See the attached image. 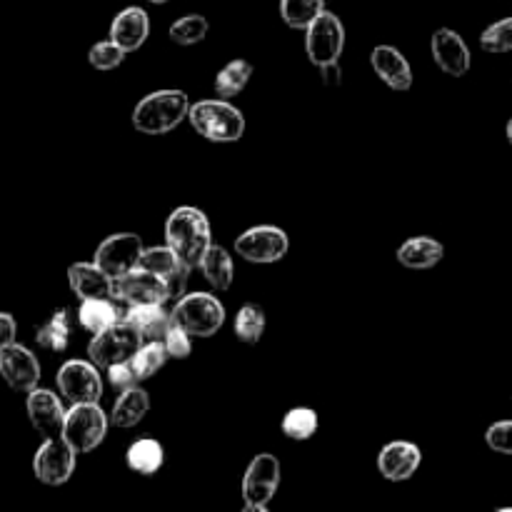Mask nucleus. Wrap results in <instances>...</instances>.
Segmentation results:
<instances>
[{
  "label": "nucleus",
  "mask_w": 512,
  "mask_h": 512,
  "mask_svg": "<svg viewBox=\"0 0 512 512\" xmlns=\"http://www.w3.org/2000/svg\"><path fill=\"white\" fill-rule=\"evenodd\" d=\"M88 60L95 70H115L125 60V50L115 40H103L90 48Z\"/></svg>",
  "instance_id": "c9c22d12"
},
{
  "label": "nucleus",
  "mask_w": 512,
  "mask_h": 512,
  "mask_svg": "<svg viewBox=\"0 0 512 512\" xmlns=\"http://www.w3.org/2000/svg\"><path fill=\"white\" fill-rule=\"evenodd\" d=\"M25 410H28L30 425H33L43 438H60V435H63L65 408L53 390H30L28 400H25Z\"/></svg>",
  "instance_id": "2eb2a0df"
},
{
  "label": "nucleus",
  "mask_w": 512,
  "mask_h": 512,
  "mask_svg": "<svg viewBox=\"0 0 512 512\" xmlns=\"http://www.w3.org/2000/svg\"><path fill=\"white\" fill-rule=\"evenodd\" d=\"M78 320L88 333L100 335L118 323V310L110 303V298H88L80 303Z\"/></svg>",
  "instance_id": "393cba45"
},
{
  "label": "nucleus",
  "mask_w": 512,
  "mask_h": 512,
  "mask_svg": "<svg viewBox=\"0 0 512 512\" xmlns=\"http://www.w3.org/2000/svg\"><path fill=\"white\" fill-rule=\"evenodd\" d=\"M250 75H253V65H250L248 60H230V63L220 70L218 78H215V93L225 100L235 98V95L243 93L245 85L250 83Z\"/></svg>",
  "instance_id": "c85d7f7f"
},
{
  "label": "nucleus",
  "mask_w": 512,
  "mask_h": 512,
  "mask_svg": "<svg viewBox=\"0 0 512 512\" xmlns=\"http://www.w3.org/2000/svg\"><path fill=\"white\" fill-rule=\"evenodd\" d=\"M60 395L68 400L70 405L78 403H100L103 398V380H100L98 365L93 360H68L60 365L58 375H55Z\"/></svg>",
  "instance_id": "1a4fd4ad"
},
{
  "label": "nucleus",
  "mask_w": 512,
  "mask_h": 512,
  "mask_svg": "<svg viewBox=\"0 0 512 512\" xmlns=\"http://www.w3.org/2000/svg\"><path fill=\"white\" fill-rule=\"evenodd\" d=\"M420 463H423V453L415 443L408 440H395L388 443L378 455V470L383 478L393 480V483H403L418 473Z\"/></svg>",
  "instance_id": "a211bd4d"
},
{
  "label": "nucleus",
  "mask_w": 512,
  "mask_h": 512,
  "mask_svg": "<svg viewBox=\"0 0 512 512\" xmlns=\"http://www.w3.org/2000/svg\"><path fill=\"white\" fill-rule=\"evenodd\" d=\"M75 455L78 453L63 435L60 438H45V443L40 445L33 458L35 478L43 485H50V488L65 485L75 470Z\"/></svg>",
  "instance_id": "9b49d317"
},
{
  "label": "nucleus",
  "mask_w": 512,
  "mask_h": 512,
  "mask_svg": "<svg viewBox=\"0 0 512 512\" xmlns=\"http://www.w3.org/2000/svg\"><path fill=\"white\" fill-rule=\"evenodd\" d=\"M15 333H18V325L10 313H0V348L15 343Z\"/></svg>",
  "instance_id": "ea45409f"
},
{
  "label": "nucleus",
  "mask_w": 512,
  "mask_h": 512,
  "mask_svg": "<svg viewBox=\"0 0 512 512\" xmlns=\"http://www.w3.org/2000/svg\"><path fill=\"white\" fill-rule=\"evenodd\" d=\"M370 63H373V70L388 88L398 90V93L413 88V70H410L408 58L393 45H378L370 53Z\"/></svg>",
  "instance_id": "6ab92c4d"
},
{
  "label": "nucleus",
  "mask_w": 512,
  "mask_h": 512,
  "mask_svg": "<svg viewBox=\"0 0 512 512\" xmlns=\"http://www.w3.org/2000/svg\"><path fill=\"white\" fill-rule=\"evenodd\" d=\"M113 298L123 300L128 305H165L168 300H173V293H170V285L160 275L138 265L128 275L115 280Z\"/></svg>",
  "instance_id": "9d476101"
},
{
  "label": "nucleus",
  "mask_w": 512,
  "mask_h": 512,
  "mask_svg": "<svg viewBox=\"0 0 512 512\" xmlns=\"http://www.w3.org/2000/svg\"><path fill=\"white\" fill-rule=\"evenodd\" d=\"M140 268L150 270V273L160 275L165 283L170 285V293H173V300L183 298L185 285H188L190 270L178 255L173 253L170 245H155V248H145L143 255H140Z\"/></svg>",
  "instance_id": "dca6fc26"
},
{
  "label": "nucleus",
  "mask_w": 512,
  "mask_h": 512,
  "mask_svg": "<svg viewBox=\"0 0 512 512\" xmlns=\"http://www.w3.org/2000/svg\"><path fill=\"white\" fill-rule=\"evenodd\" d=\"M443 255H445L443 243L420 235V238H410L400 245L398 263L410 270H428L433 268V265H438L440 260H443Z\"/></svg>",
  "instance_id": "b1692460"
},
{
  "label": "nucleus",
  "mask_w": 512,
  "mask_h": 512,
  "mask_svg": "<svg viewBox=\"0 0 512 512\" xmlns=\"http://www.w3.org/2000/svg\"><path fill=\"white\" fill-rule=\"evenodd\" d=\"M0 375L15 393H30L38 388L40 363L25 345L10 343L0 348Z\"/></svg>",
  "instance_id": "4468645a"
},
{
  "label": "nucleus",
  "mask_w": 512,
  "mask_h": 512,
  "mask_svg": "<svg viewBox=\"0 0 512 512\" xmlns=\"http://www.w3.org/2000/svg\"><path fill=\"white\" fill-rule=\"evenodd\" d=\"M148 410H150L148 393H145L143 388H138V385H133V388L123 390V393L118 395V400H115L113 413H110V425L123 430L135 428V425L148 415Z\"/></svg>",
  "instance_id": "5701e85b"
},
{
  "label": "nucleus",
  "mask_w": 512,
  "mask_h": 512,
  "mask_svg": "<svg viewBox=\"0 0 512 512\" xmlns=\"http://www.w3.org/2000/svg\"><path fill=\"white\" fill-rule=\"evenodd\" d=\"M190 338H193V335H190L188 330H183L180 325H175V323L170 325L168 333H165V338H163L165 350H168V358H175V360L188 358L190 350H193Z\"/></svg>",
  "instance_id": "e433bc0d"
},
{
  "label": "nucleus",
  "mask_w": 512,
  "mask_h": 512,
  "mask_svg": "<svg viewBox=\"0 0 512 512\" xmlns=\"http://www.w3.org/2000/svg\"><path fill=\"white\" fill-rule=\"evenodd\" d=\"M143 343V335L128 320H118L110 330L93 335V340L88 345V355L98 368L108 370L110 365L125 363V360L133 358Z\"/></svg>",
  "instance_id": "423d86ee"
},
{
  "label": "nucleus",
  "mask_w": 512,
  "mask_h": 512,
  "mask_svg": "<svg viewBox=\"0 0 512 512\" xmlns=\"http://www.w3.org/2000/svg\"><path fill=\"white\" fill-rule=\"evenodd\" d=\"M143 250V240L135 233H115L98 245V250H95V263L110 278L118 280L123 275H128L130 270L138 268Z\"/></svg>",
  "instance_id": "ddd939ff"
},
{
  "label": "nucleus",
  "mask_w": 512,
  "mask_h": 512,
  "mask_svg": "<svg viewBox=\"0 0 512 512\" xmlns=\"http://www.w3.org/2000/svg\"><path fill=\"white\" fill-rule=\"evenodd\" d=\"M485 443L495 453L512 455V420H500V423L490 425L485 433Z\"/></svg>",
  "instance_id": "4c0bfd02"
},
{
  "label": "nucleus",
  "mask_w": 512,
  "mask_h": 512,
  "mask_svg": "<svg viewBox=\"0 0 512 512\" xmlns=\"http://www.w3.org/2000/svg\"><path fill=\"white\" fill-rule=\"evenodd\" d=\"M345 48V28L343 20L335 13H323L305 28V53L310 63L323 68L328 63H338Z\"/></svg>",
  "instance_id": "0eeeda50"
},
{
  "label": "nucleus",
  "mask_w": 512,
  "mask_h": 512,
  "mask_svg": "<svg viewBox=\"0 0 512 512\" xmlns=\"http://www.w3.org/2000/svg\"><path fill=\"white\" fill-rule=\"evenodd\" d=\"M290 243L285 230L275 228V225H258V228H250L235 240V253L240 258L250 260V263H278L285 258Z\"/></svg>",
  "instance_id": "f8f14e48"
},
{
  "label": "nucleus",
  "mask_w": 512,
  "mask_h": 512,
  "mask_svg": "<svg viewBox=\"0 0 512 512\" xmlns=\"http://www.w3.org/2000/svg\"><path fill=\"white\" fill-rule=\"evenodd\" d=\"M35 340H38L40 348L53 350V353H63L70 343V313L68 308H60L45 320L43 325L35 333Z\"/></svg>",
  "instance_id": "cd10ccee"
},
{
  "label": "nucleus",
  "mask_w": 512,
  "mask_h": 512,
  "mask_svg": "<svg viewBox=\"0 0 512 512\" xmlns=\"http://www.w3.org/2000/svg\"><path fill=\"white\" fill-rule=\"evenodd\" d=\"M165 240L188 268H200V260L213 245V233L203 210L183 205L165 220Z\"/></svg>",
  "instance_id": "f257e3e1"
},
{
  "label": "nucleus",
  "mask_w": 512,
  "mask_h": 512,
  "mask_svg": "<svg viewBox=\"0 0 512 512\" xmlns=\"http://www.w3.org/2000/svg\"><path fill=\"white\" fill-rule=\"evenodd\" d=\"M150 3H153V5H163V3H168V0H150Z\"/></svg>",
  "instance_id": "37998d69"
},
{
  "label": "nucleus",
  "mask_w": 512,
  "mask_h": 512,
  "mask_svg": "<svg viewBox=\"0 0 512 512\" xmlns=\"http://www.w3.org/2000/svg\"><path fill=\"white\" fill-rule=\"evenodd\" d=\"M108 380H110V385H113L115 390H120V393H123V390L133 388V385L138 383V375H135L133 363H130V360H125V363L110 365Z\"/></svg>",
  "instance_id": "58836bf2"
},
{
  "label": "nucleus",
  "mask_w": 512,
  "mask_h": 512,
  "mask_svg": "<svg viewBox=\"0 0 512 512\" xmlns=\"http://www.w3.org/2000/svg\"><path fill=\"white\" fill-rule=\"evenodd\" d=\"M110 418L100 410V403H78L65 413L63 438L73 445L75 453H90L105 440Z\"/></svg>",
  "instance_id": "39448f33"
},
{
  "label": "nucleus",
  "mask_w": 512,
  "mask_h": 512,
  "mask_svg": "<svg viewBox=\"0 0 512 512\" xmlns=\"http://www.w3.org/2000/svg\"><path fill=\"white\" fill-rule=\"evenodd\" d=\"M208 30V18H203V15H183V18L170 25V40L178 45H195L205 40Z\"/></svg>",
  "instance_id": "72a5a7b5"
},
{
  "label": "nucleus",
  "mask_w": 512,
  "mask_h": 512,
  "mask_svg": "<svg viewBox=\"0 0 512 512\" xmlns=\"http://www.w3.org/2000/svg\"><path fill=\"white\" fill-rule=\"evenodd\" d=\"M165 360H168V350H165L163 340H148V343L140 345L138 353L130 358L135 375H138V383L140 380L153 378V375L163 368Z\"/></svg>",
  "instance_id": "c756f323"
},
{
  "label": "nucleus",
  "mask_w": 512,
  "mask_h": 512,
  "mask_svg": "<svg viewBox=\"0 0 512 512\" xmlns=\"http://www.w3.org/2000/svg\"><path fill=\"white\" fill-rule=\"evenodd\" d=\"M150 35V18L143 8L138 5H130V8L120 10L115 15L113 25H110V40L120 45L125 53H133L140 45L148 40Z\"/></svg>",
  "instance_id": "aec40b11"
},
{
  "label": "nucleus",
  "mask_w": 512,
  "mask_h": 512,
  "mask_svg": "<svg viewBox=\"0 0 512 512\" xmlns=\"http://www.w3.org/2000/svg\"><path fill=\"white\" fill-rule=\"evenodd\" d=\"M325 10V0H280V15L295 30H305Z\"/></svg>",
  "instance_id": "7c9ffc66"
},
{
  "label": "nucleus",
  "mask_w": 512,
  "mask_h": 512,
  "mask_svg": "<svg viewBox=\"0 0 512 512\" xmlns=\"http://www.w3.org/2000/svg\"><path fill=\"white\" fill-rule=\"evenodd\" d=\"M125 460H128V468L133 470V473L150 478V475H155L160 468H163V460H165L163 445L153 438H140L130 445Z\"/></svg>",
  "instance_id": "a878e982"
},
{
  "label": "nucleus",
  "mask_w": 512,
  "mask_h": 512,
  "mask_svg": "<svg viewBox=\"0 0 512 512\" xmlns=\"http://www.w3.org/2000/svg\"><path fill=\"white\" fill-rule=\"evenodd\" d=\"M188 113L190 100L183 90H155L135 105L133 125L143 135H165L178 128Z\"/></svg>",
  "instance_id": "f03ea898"
},
{
  "label": "nucleus",
  "mask_w": 512,
  "mask_h": 512,
  "mask_svg": "<svg viewBox=\"0 0 512 512\" xmlns=\"http://www.w3.org/2000/svg\"><path fill=\"white\" fill-rule=\"evenodd\" d=\"M130 325L143 335V340H163L168 328L173 325V313L165 310V305H130L125 315Z\"/></svg>",
  "instance_id": "4be33fe9"
},
{
  "label": "nucleus",
  "mask_w": 512,
  "mask_h": 512,
  "mask_svg": "<svg viewBox=\"0 0 512 512\" xmlns=\"http://www.w3.org/2000/svg\"><path fill=\"white\" fill-rule=\"evenodd\" d=\"M280 485V463L275 455L260 453L248 465L243 478L245 512H268L270 500L275 498Z\"/></svg>",
  "instance_id": "6e6552de"
},
{
  "label": "nucleus",
  "mask_w": 512,
  "mask_h": 512,
  "mask_svg": "<svg viewBox=\"0 0 512 512\" xmlns=\"http://www.w3.org/2000/svg\"><path fill=\"white\" fill-rule=\"evenodd\" d=\"M480 45L488 53H510L512 50V18H503L483 30Z\"/></svg>",
  "instance_id": "f704fd0d"
},
{
  "label": "nucleus",
  "mask_w": 512,
  "mask_h": 512,
  "mask_svg": "<svg viewBox=\"0 0 512 512\" xmlns=\"http://www.w3.org/2000/svg\"><path fill=\"white\" fill-rule=\"evenodd\" d=\"M68 283L70 290L78 295L80 300L88 298H113V283L115 280L100 268L98 263H73L68 268Z\"/></svg>",
  "instance_id": "412c9836"
},
{
  "label": "nucleus",
  "mask_w": 512,
  "mask_h": 512,
  "mask_svg": "<svg viewBox=\"0 0 512 512\" xmlns=\"http://www.w3.org/2000/svg\"><path fill=\"white\" fill-rule=\"evenodd\" d=\"M505 135H508V140H510V145H512V118L508 120V128H505Z\"/></svg>",
  "instance_id": "79ce46f5"
},
{
  "label": "nucleus",
  "mask_w": 512,
  "mask_h": 512,
  "mask_svg": "<svg viewBox=\"0 0 512 512\" xmlns=\"http://www.w3.org/2000/svg\"><path fill=\"white\" fill-rule=\"evenodd\" d=\"M265 333V313L260 305L245 303L235 315V335L245 345H255Z\"/></svg>",
  "instance_id": "2f4dec72"
},
{
  "label": "nucleus",
  "mask_w": 512,
  "mask_h": 512,
  "mask_svg": "<svg viewBox=\"0 0 512 512\" xmlns=\"http://www.w3.org/2000/svg\"><path fill=\"white\" fill-rule=\"evenodd\" d=\"M188 120L195 133L213 143H235L245 133L243 113L225 98L200 100V103L190 105Z\"/></svg>",
  "instance_id": "7ed1b4c3"
},
{
  "label": "nucleus",
  "mask_w": 512,
  "mask_h": 512,
  "mask_svg": "<svg viewBox=\"0 0 512 512\" xmlns=\"http://www.w3.org/2000/svg\"><path fill=\"white\" fill-rule=\"evenodd\" d=\"M200 270H203V275L215 290H228L233 285V258L220 245H210L208 253L200 260Z\"/></svg>",
  "instance_id": "bb28decb"
},
{
  "label": "nucleus",
  "mask_w": 512,
  "mask_h": 512,
  "mask_svg": "<svg viewBox=\"0 0 512 512\" xmlns=\"http://www.w3.org/2000/svg\"><path fill=\"white\" fill-rule=\"evenodd\" d=\"M283 433L290 440H310L318 433V413L313 408H293L283 418Z\"/></svg>",
  "instance_id": "473e14b6"
},
{
  "label": "nucleus",
  "mask_w": 512,
  "mask_h": 512,
  "mask_svg": "<svg viewBox=\"0 0 512 512\" xmlns=\"http://www.w3.org/2000/svg\"><path fill=\"white\" fill-rule=\"evenodd\" d=\"M320 78H323V83L328 85V88H338L340 83H343V70H340V60L338 63H328L320 68Z\"/></svg>",
  "instance_id": "a19ab883"
},
{
  "label": "nucleus",
  "mask_w": 512,
  "mask_h": 512,
  "mask_svg": "<svg viewBox=\"0 0 512 512\" xmlns=\"http://www.w3.org/2000/svg\"><path fill=\"white\" fill-rule=\"evenodd\" d=\"M430 48H433V58L438 63V68L443 73L453 75V78H463L470 70V48L463 40V35H458L450 28H438L430 40Z\"/></svg>",
  "instance_id": "f3484780"
},
{
  "label": "nucleus",
  "mask_w": 512,
  "mask_h": 512,
  "mask_svg": "<svg viewBox=\"0 0 512 512\" xmlns=\"http://www.w3.org/2000/svg\"><path fill=\"white\" fill-rule=\"evenodd\" d=\"M173 323L188 330L193 338H213L225 325V308L210 293H185L175 300Z\"/></svg>",
  "instance_id": "20e7f679"
}]
</instances>
